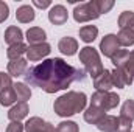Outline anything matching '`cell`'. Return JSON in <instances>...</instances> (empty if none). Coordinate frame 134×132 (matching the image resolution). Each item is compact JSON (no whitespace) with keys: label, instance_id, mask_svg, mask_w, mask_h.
I'll list each match as a JSON object with an SVG mask.
<instances>
[{"label":"cell","instance_id":"obj_29","mask_svg":"<svg viewBox=\"0 0 134 132\" xmlns=\"http://www.w3.org/2000/svg\"><path fill=\"white\" fill-rule=\"evenodd\" d=\"M133 129V121L123 118V117H119V129L117 132H131Z\"/></svg>","mask_w":134,"mask_h":132},{"label":"cell","instance_id":"obj_18","mask_svg":"<svg viewBox=\"0 0 134 132\" xmlns=\"http://www.w3.org/2000/svg\"><path fill=\"white\" fill-rule=\"evenodd\" d=\"M104 115H106V112L98 109V107H95V106H89L84 110V120L87 123H91V124H95V126L98 124V121H100Z\"/></svg>","mask_w":134,"mask_h":132},{"label":"cell","instance_id":"obj_23","mask_svg":"<svg viewBox=\"0 0 134 132\" xmlns=\"http://www.w3.org/2000/svg\"><path fill=\"white\" fill-rule=\"evenodd\" d=\"M14 90H16V97L17 103H27L31 98V90L25 82H16L14 84Z\"/></svg>","mask_w":134,"mask_h":132},{"label":"cell","instance_id":"obj_28","mask_svg":"<svg viewBox=\"0 0 134 132\" xmlns=\"http://www.w3.org/2000/svg\"><path fill=\"white\" fill-rule=\"evenodd\" d=\"M95 5L100 11V14H106L112 9L114 6V0H95Z\"/></svg>","mask_w":134,"mask_h":132},{"label":"cell","instance_id":"obj_7","mask_svg":"<svg viewBox=\"0 0 134 132\" xmlns=\"http://www.w3.org/2000/svg\"><path fill=\"white\" fill-rule=\"evenodd\" d=\"M52 51V47L50 44L47 42H42V44H36V45H28V50H27V59L36 62V61H42L44 58H47Z\"/></svg>","mask_w":134,"mask_h":132},{"label":"cell","instance_id":"obj_34","mask_svg":"<svg viewBox=\"0 0 134 132\" xmlns=\"http://www.w3.org/2000/svg\"><path fill=\"white\" fill-rule=\"evenodd\" d=\"M41 132H56V128H55L52 123H45V128H44Z\"/></svg>","mask_w":134,"mask_h":132},{"label":"cell","instance_id":"obj_4","mask_svg":"<svg viewBox=\"0 0 134 132\" xmlns=\"http://www.w3.org/2000/svg\"><path fill=\"white\" fill-rule=\"evenodd\" d=\"M80 61L83 62L86 71L92 78H97L101 71L104 70V67L101 64L100 55H98V51L94 47H83L80 50Z\"/></svg>","mask_w":134,"mask_h":132},{"label":"cell","instance_id":"obj_33","mask_svg":"<svg viewBox=\"0 0 134 132\" xmlns=\"http://www.w3.org/2000/svg\"><path fill=\"white\" fill-rule=\"evenodd\" d=\"M50 5H52V2H50V0H44V2L34 0V2H33V6H36V8H41V9H44V8H48Z\"/></svg>","mask_w":134,"mask_h":132},{"label":"cell","instance_id":"obj_13","mask_svg":"<svg viewBox=\"0 0 134 132\" xmlns=\"http://www.w3.org/2000/svg\"><path fill=\"white\" fill-rule=\"evenodd\" d=\"M28 112H30V109H28V104L27 103H17V104H14L9 109L8 118L11 121H20V120H24V118L28 117Z\"/></svg>","mask_w":134,"mask_h":132},{"label":"cell","instance_id":"obj_1","mask_svg":"<svg viewBox=\"0 0 134 132\" xmlns=\"http://www.w3.org/2000/svg\"><path fill=\"white\" fill-rule=\"evenodd\" d=\"M25 82L39 87L47 93H55L59 90H66L75 81H84L86 73L81 68L67 64L61 58L45 59L41 64L30 67L25 75Z\"/></svg>","mask_w":134,"mask_h":132},{"label":"cell","instance_id":"obj_15","mask_svg":"<svg viewBox=\"0 0 134 132\" xmlns=\"http://www.w3.org/2000/svg\"><path fill=\"white\" fill-rule=\"evenodd\" d=\"M34 17H36V13L31 5H22L16 11V19L20 23H30L34 20Z\"/></svg>","mask_w":134,"mask_h":132},{"label":"cell","instance_id":"obj_26","mask_svg":"<svg viewBox=\"0 0 134 132\" xmlns=\"http://www.w3.org/2000/svg\"><path fill=\"white\" fill-rule=\"evenodd\" d=\"M120 117L130 120V121H134V99H126L120 109Z\"/></svg>","mask_w":134,"mask_h":132},{"label":"cell","instance_id":"obj_32","mask_svg":"<svg viewBox=\"0 0 134 132\" xmlns=\"http://www.w3.org/2000/svg\"><path fill=\"white\" fill-rule=\"evenodd\" d=\"M8 86H13V81H11V76L8 73H3L0 71V90L8 87Z\"/></svg>","mask_w":134,"mask_h":132},{"label":"cell","instance_id":"obj_10","mask_svg":"<svg viewBox=\"0 0 134 132\" xmlns=\"http://www.w3.org/2000/svg\"><path fill=\"white\" fill-rule=\"evenodd\" d=\"M69 19V13L64 5H55L48 11V20L53 25H64Z\"/></svg>","mask_w":134,"mask_h":132},{"label":"cell","instance_id":"obj_8","mask_svg":"<svg viewBox=\"0 0 134 132\" xmlns=\"http://www.w3.org/2000/svg\"><path fill=\"white\" fill-rule=\"evenodd\" d=\"M122 47L119 45V40H117V36L115 34H106L100 42V50L101 53L106 56V58H112Z\"/></svg>","mask_w":134,"mask_h":132},{"label":"cell","instance_id":"obj_17","mask_svg":"<svg viewBox=\"0 0 134 132\" xmlns=\"http://www.w3.org/2000/svg\"><path fill=\"white\" fill-rule=\"evenodd\" d=\"M22 39H24V33H22V30H20L19 27L11 25V27H8V28L5 30V42H6L8 45L20 44Z\"/></svg>","mask_w":134,"mask_h":132},{"label":"cell","instance_id":"obj_3","mask_svg":"<svg viewBox=\"0 0 134 132\" xmlns=\"http://www.w3.org/2000/svg\"><path fill=\"white\" fill-rule=\"evenodd\" d=\"M86 104H87V97L86 93L83 92H75V90H70L66 92L64 95H61L59 98L55 101L53 104V110L58 117H72L75 113H80L86 109Z\"/></svg>","mask_w":134,"mask_h":132},{"label":"cell","instance_id":"obj_22","mask_svg":"<svg viewBox=\"0 0 134 132\" xmlns=\"http://www.w3.org/2000/svg\"><path fill=\"white\" fill-rule=\"evenodd\" d=\"M117 36V40H119V45L120 47H131L134 45V31L130 28H120Z\"/></svg>","mask_w":134,"mask_h":132},{"label":"cell","instance_id":"obj_24","mask_svg":"<svg viewBox=\"0 0 134 132\" xmlns=\"http://www.w3.org/2000/svg\"><path fill=\"white\" fill-rule=\"evenodd\" d=\"M45 123L41 117H31L27 120V123L24 124L25 126V132H41L45 128Z\"/></svg>","mask_w":134,"mask_h":132},{"label":"cell","instance_id":"obj_12","mask_svg":"<svg viewBox=\"0 0 134 132\" xmlns=\"http://www.w3.org/2000/svg\"><path fill=\"white\" fill-rule=\"evenodd\" d=\"M27 70H28V62H27V59H24V58L13 59V61L8 62V75H9V76H16V78L24 76Z\"/></svg>","mask_w":134,"mask_h":132},{"label":"cell","instance_id":"obj_14","mask_svg":"<svg viewBox=\"0 0 134 132\" xmlns=\"http://www.w3.org/2000/svg\"><path fill=\"white\" fill-rule=\"evenodd\" d=\"M98 131L101 132H117L119 129V118L115 115H104L97 124Z\"/></svg>","mask_w":134,"mask_h":132},{"label":"cell","instance_id":"obj_21","mask_svg":"<svg viewBox=\"0 0 134 132\" xmlns=\"http://www.w3.org/2000/svg\"><path fill=\"white\" fill-rule=\"evenodd\" d=\"M27 50H28V45H27V44H24V42H20V44H14V45H9V47H8V50H6V56H8L9 61H13V59H19V58H22V55L27 53Z\"/></svg>","mask_w":134,"mask_h":132},{"label":"cell","instance_id":"obj_27","mask_svg":"<svg viewBox=\"0 0 134 132\" xmlns=\"http://www.w3.org/2000/svg\"><path fill=\"white\" fill-rule=\"evenodd\" d=\"M56 132H80V128L75 121H61L58 126H56Z\"/></svg>","mask_w":134,"mask_h":132},{"label":"cell","instance_id":"obj_31","mask_svg":"<svg viewBox=\"0 0 134 132\" xmlns=\"http://www.w3.org/2000/svg\"><path fill=\"white\" fill-rule=\"evenodd\" d=\"M8 17H9V6L0 0V23H3Z\"/></svg>","mask_w":134,"mask_h":132},{"label":"cell","instance_id":"obj_25","mask_svg":"<svg viewBox=\"0 0 134 132\" xmlns=\"http://www.w3.org/2000/svg\"><path fill=\"white\" fill-rule=\"evenodd\" d=\"M119 27L120 28H130L134 31V13L133 11H123L119 16Z\"/></svg>","mask_w":134,"mask_h":132},{"label":"cell","instance_id":"obj_5","mask_svg":"<svg viewBox=\"0 0 134 132\" xmlns=\"http://www.w3.org/2000/svg\"><path fill=\"white\" fill-rule=\"evenodd\" d=\"M100 16L101 14L98 11V8H97V5H95V0H91V2H86V3H80L73 9V19L78 23L95 20Z\"/></svg>","mask_w":134,"mask_h":132},{"label":"cell","instance_id":"obj_9","mask_svg":"<svg viewBox=\"0 0 134 132\" xmlns=\"http://www.w3.org/2000/svg\"><path fill=\"white\" fill-rule=\"evenodd\" d=\"M94 87L97 89V92H111V89L114 87L111 70L104 68L97 78H94Z\"/></svg>","mask_w":134,"mask_h":132},{"label":"cell","instance_id":"obj_30","mask_svg":"<svg viewBox=\"0 0 134 132\" xmlns=\"http://www.w3.org/2000/svg\"><path fill=\"white\" fill-rule=\"evenodd\" d=\"M24 131H25V126L20 121H11L6 126V131L5 132H24Z\"/></svg>","mask_w":134,"mask_h":132},{"label":"cell","instance_id":"obj_6","mask_svg":"<svg viewBox=\"0 0 134 132\" xmlns=\"http://www.w3.org/2000/svg\"><path fill=\"white\" fill-rule=\"evenodd\" d=\"M119 104H120V97L114 92H95L91 98V106H95L104 112L115 109Z\"/></svg>","mask_w":134,"mask_h":132},{"label":"cell","instance_id":"obj_11","mask_svg":"<svg viewBox=\"0 0 134 132\" xmlns=\"http://www.w3.org/2000/svg\"><path fill=\"white\" fill-rule=\"evenodd\" d=\"M58 50L66 56H73L78 51V40L70 36H66L58 42Z\"/></svg>","mask_w":134,"mask_h":132},{"label":"cell","instance_id":"obj_19","mask_svg":"<svg viewBox=\"0 0 134 132\" xmlns=\"http://www.w3.org/2000/svg\"><path fill=\"white\" fill-rule=\"evenodd\" d=\"M16 101H17V97H16V90H14V84L0 90V104L2 106L8 107V106H13Z\"/></svg>","mask_w":134,"mask_h":132},{"label":"cell","instance_id":"obj_16","mask_svg":"<svg viewBox=\"0 0 134 132\" xmlns=\"http://www.w3.org/2000/svg\"><path fill=\"white\" fill-rule=\"evenodd\" d=\"M25 36H27V40H28L30 45L42 44V42H45V39H47V33H45L41 27H31V28H28V31H27Z\"/></svg>","mask_w":134,"mask_h":132},{"label":"cell","instance_id":"obj_20","mask_svg":"<svg viewBox=\"0 0 134 132\" xmlns=\"http://www.w3.org/2000/svg\"><path fill=\"white\" fill-rule=\"evenodd\" d=\"M98 36V28L95 25H84L80 28V39L86 44H91L97 39Z\"/></svg>","mask_w":134,"mask_h":132},{"label":"cell","instance_id":"obj_2","mask_svg":"<svg viewBox=\"0 0 134 132\" xmlns=\"http://www.w3.org/2000/svg\"><path fill=\"white\" fill-rule=\"evenodd\" d=\"M112 64L115 65L114 70H111L114 87L125 89L134 81V50H123L120 48L112 58Z\"/></svg>","mask_w":134,"mask_h":132}]
</instances>
